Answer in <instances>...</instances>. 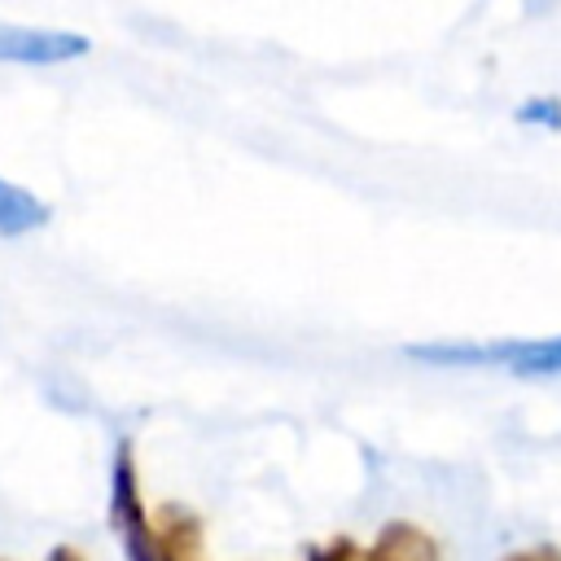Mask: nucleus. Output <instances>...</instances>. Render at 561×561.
Returning <instances> with one entry per match:
<instances>
[{
    "label": "nucleus",
    "mask_w": 561,
    "mask_h": 561,
    "mask_svg": "<svg viewBox=\"0 0 561 561\" xmlns=\"http://www.w3.org/2000/svg\"><path fill=\"white\" fill-rule=\"evenodd\" d=\"M48 219H53V210H48L44 197H35L31 188L0 175V237L13 241V237H26V232H39Z\"/></svg>",
    "instance_id": "nucleus-4"
},
{
    "label": "nucleus",
    "mask_w": 561,
    "mask_h": 561,
    "mask_svg": "<svg viewBox=\"0 0 561 561\" xmlns=\"http://www.w3.org/2000/svg\"><path fill=\"white\" fill-rule=\"evenodd\" d=\"M0 561H4V557H0Z\"/></svg>",
    "instance_id": "nucleus-9"
},
{
    "label": "nucleus",
    "mask_w": 561,
    "mask_h": 561,
    "mask_svg": "<svg viewBox=\"0 0 561 561\" xmlns=\"http://www.w3.org/2000/svg\"><path fill=\"white\" fill-rule=\"evenodd\" d=\"M364 561H438L434 539L412 522H390L373 548H364Z\"/></svg>",
    "instance_id": "nucleus-5"
},
{
    "label": "nucleus",
    "mask_w": 561,
    "mask_h": 561,
    "mask_svg": "<svg viewBox=\"0 0 561 561\" xmlns=\"http://www.w3.org/2000/svg\"><path fill=\"white\" fill-rule=\"evenodd\" d=\"M517 118L522 123H539V127H561V101H552V96H543V101H526L522 110H517Z\"/></svg>",
    "instance_id": "nucleus-6"
},
{
    "label": "nucleus",
    "mask_w": 561,
    "mask_h": 561,
    "mask_svg": "<svg viewBox=\"0 0 561 561\" xmlns=\"http://www.w3.org/2000/svg\"><path fill=\"white\" fill-rule=\"evenodd\" d=\"M88 48L92 44L79 31L0 22V61H9V66H61V61H79Z\"/></svg>",
    "instance_id": "nucleus-3"
},
{
    "label": "nucleus",
    "mask_w": 561,
    "mask_h": 561,
    "mask_svg": "<svg viewBox=\"0 0 561 561\" xmlns=\"http://www.w3.org/2000/svg\"><path fill=\"white\" fill-rule=\"evenodd\" d=\"M110 526L127 561H210L202 517L193 508L171 500L158 508L145 504L140 469L127 438L114 447V465H110Z\"/></svg>",
    "instance_id": "nucleus-1"
},
{
    "label": "nucleus",
    "mask_w": 561,
    "mask_h": 561,
    "mask_svg": "<svg viewBox=\"0 0 561 561\" xmlns=\"http://www.w3.org/2000/svg\"><path fill=\"white\" fill-rule=\"evenodd\" d=\"M412 359L438 368H504L513 377H561V333L548 337H513V342H425L408 346Z\"/></svg>",
    "instance_id": "nucleus-2"
},
{
    "label": "nucleus",
    "mask_w": 561,
    "mask_h": 561,
    "mask_svg": "<svg viewBox=\"0 0 561 561\" xmlns=\"http://www.w3.org/2000/svg\"><path fill=\"white\" fill-rule=\"evenodd\" d=\"M48 561H88L79 548H70V543H57L53 552H48Z\"/></svg>",
    "instance_id": "nucleus-8"
},
{
    "label": "nucleus",
    "mask_w": 561,
    "mask_h": 561,
    "mask_svg": "<svg viewBox=\"0 0 561 561\" xmlns=\"http://www.w3.org/2000/svg\"><path fill=\"white\" fill-rule=\"evenodd\" d=\"M307 561H364V548H359L355 539H346V535H333V539L320 543Z\"/></svg>",
    "instance_id": "nucleus-7"
}]
</instances>
